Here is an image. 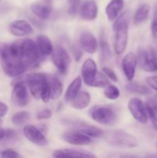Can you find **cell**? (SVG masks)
<instances>
[{"instance_id": "1", "label": "cell", "mask_w": 157, "mask_h": 158, "mask_svg": "<svg viewBox=\"0 0 157 158\" xmlns=\"http://www.w3.org/2000/svg\"><path fill=\"white\" fill-rule=\"evenodd\" d=\"M0 63L3 71L10 77H17L28 69L21 60L18 41L12 44L0 43Z\"/></svg>"}, {"instance_id": "2", "label": "cell", "mask_w": 157, "mask_h": 158, "mask_svg": "<svg viewBox=\"0 0 157 158\" xmlns=\"http://www.w3.org/2000/svg\"><path fill=\"white\" fill-rule=\"evenodd\" d=\"M18 47L21 60L26 67L35 68L40 64L43 56L35 42L29 39L19 40Z\"/></svg>"}, {"instance_id": "3", "label": "cell", "mask_w": 157, "mask_h": 158, "mask_svg": "<svg viewBox=\"0 0 157 158\" xmlns=\"http://www.w3.org/2000/svg\"><path fill=\"white\" fill-rule=\"evenodd\" d=\"M103 139L113 147L126 148H136L137 139L132 134L122 130H112L103 133Z\"/></svg>"}, {"instance_id": "4", "label": "cell", "mask_w": 157, "mask_h": 158, "mask_svg": "<svg viewBox=\"0 0 157 158\" xmlns=\"http://www.w3.org/2000/svg\"><path fill=\"white\" fill-rule=\"evenodd\" d=\"M13 83H22L25 84H28L32 95L35 98L39 99L41 97V94L46 86L49 80L46 76L43 73H29L24 77H19V76L15 77L13 80Z\"/></svg>"}, {"instance_id": "5", "label": "cell", "mask_w": 157, "mask_h": 158, "mask_svg": "<svg viewBox=\"0 0 157 158\" xmlns=\"http://www.w3.org/2000/svg\"><path fill=\"white\" fill-rule=\"evenodd\" d=\"M114 30L115 31V44L114 48L118 55L122 54L126 49L128 43V30L129 23L126 18V14H123L115 21L113 25Z\"/></svg>"}, {"instance_id": "6", "label": "cell", "mask_w": 157, "mask_h": 158, "mask_svg": "<svg viewBox=\"0 0 157 158\" xmlns=\"http://www.w3.org/2000/svg\"><path fill=\"white\" fill-rule=\"evenodd\" d=\"M89 114L92 120L102 125L109 126L116 120L115 109L108 105H95L89 109Z\"/></svg>"}, {"instance_id": "7", "label": "cell", "mask_w": 157, "mask_h": 158, "mask_svg": "<svg viewBox=\"0 0 157 158\" xmlns=\"http://www.w3.org/2000/svg\"><path fill=\"white\" fill-rule=\"evenodd\" d=\"M62 123L65 126L70 127L71 130L79 131L89 137H95V138L103 137V133H104V131L93 125H90L86 122L75 120V119H63L62 120Z\"/></svg>"}, {"instance_id": "8", "label": "cell", "mask_w": 157, "mask_h": 158, "mask_svg": "<svg viewBox=\"0 0 157 158\" xmlns=\"http://www.w3.org/2000/svg\"><path fill=\"white\" fill-rule=\"evenodd\" d=\"M138 63L146 72H157V55L152 49L140 48L138 50Z\"/></svg>"}, {"instance_id": "9", "label": "cell", "mask_w": 157, "mask_h": 158, "mask_svg": "<svg viewBox=\"0 0 157 158\" xmlns=\"http://www.w3.org/2000/svg\"><path fill=\"white\" fill-rule=\"evenodd\" d=\"M52 60L58 72L66 74L71 64V57L62 46H56L52 52Z\"/></svg>"}, {"instance_id": "10", "label": "cell", "mask_w": 157, "mask_h": 158, "mask_svg": "<svg viewBox=\"0 0 157 158\" xmlns=\"http://www.w3.org/2000/svg\"><path fill=\"white\" fill-rule=\"evenodd\" d=\"M128 109L135 120L140 123H146L148 115L146 106L140 99L132 98L128 103Z\"/></svg>"}, {"instance_id": "11", "label": "cell", "mask_w": 157, "mask_h": 158, "mask_svg": "<svg viewBox=\"0 0 157 158\" xmlns=\"http://www.w3.org/2000/svg\"><path fill=\"white\" fill-rule=\"evenodd\" d=\"M23 133L25 137L34 144L42 147L48 144V140L44 133L33 125H26L23 129Z\"/></svg>"}, {"instance_id": "12", "label": "cell", "mask_w": 157, "mask_h": 158, "mask_svg": "<svg viewBox=\"0 0 157 158\" xmlns=\"http://www.w3.org/2000/svg\"><path fill=\"white\" fill-rule=\"evenodd\" d=\"M62 138L66 143L69 144L77 145V146L88 145L92 143L91 137L74 130L65 132L62 136Z\"/></svg>"}, {"instance_id": "13", "label": "cell", "mask_w": 157, "mask_h": 158, "mask_svg": "<svg viewBox=\"0 0 157 158\" xmlns=\"http://www.w3.org/2000/svg\"><path fill=\"white\" fill-rule=\"evenodd\" d=\"M13 89L12 92V102L17 106H25L29 101V94L26 89V84L16 83L12 84Z\"/></svg>"}, {"instance_id": "14", "label": "cell", "mask_w": 157, "mask_h": 158, "mask_svg": "<svg viewBox=\"0 0 157 158\" xmlns=\"http://www.w3.org/2000/svg\"><path fill=\"white\" fill-rule=\"evenodd\" d=\"M82 77H83V81L87 86H92L95 80L97 71V66L95 62L92 59H87L85 60L81 68Z\"/></svg>"}, {"instance_id": "15", "label": "cell", "mask_w": 157, "mask_h": 158, "mask_svg": "<svg viewBox=\"0 0 157 158\" xmlns=\"http://www.w3.org/2000/svg\"><path fill=\"white\" fill-rule=\"evenodd\" d=\"M138 63L137 56L133 52H129L123 57L122 60V67L123 73L129 81H132L135 77V68Z\"/></svg>"}, {"instance_id": "16", "label": "cell", "mask_w": 157, "mask_h": 158, "mask_svg": "<svg viewBox=\"0 0 157 158\" xmlns=\"http://www.w3.org/2000/svg\"><path fill=\"white\" fill-rule=\"evenodd\" d=\"M79 46L83 50L88 53H95L98 49V42L92 33L85 31L80 34Z\"/></svg>"}, {"instance_id": "17", "label": "cell", "mask_w": 157, "mask_h": 158, "mask_svg": "<svg viewBox=\"0 0 157 158\" xmlns=\"http://www.w3.org/2000/svg\"><path fill=\"white\" fill-rule=\"evenodd\" d=\"M9 31L15 36L22 37L32 34L33 32V28L26 20L18 19L11 23Z\"/></svg>"}, {"instance_id": "18", "label": "cell", "mask_w": 157, "mask_h": 158, "mask_svg": "<svg viewBox=\"0 0 157 158\" xmlns=\"http://www.w3.org/2000/svg\"><path fill=\"white\" fill-rule=\"evenodd\" d=\"M52 156L56 158L66 157H95L92 152L78 149H61L53 151Z\"/></svg>"}, {"instance_id": "19", "label": "cell", "mask_w": 157, "mask_h": 158, "mask_svg": "<svg viewBox=\"0 0 157 158\" xmlns=\"http://www.w3.org/2000/svg\"><path fill=\"white\" fill-rule=\"evenodd\" d=\"M80 16L85 20L92 21L98 15V7L93 0H86L82 4L79 10Z\"/></svg>"}, {"instance_id": "20", "label": "cell", "mask_w": 157, "mask_h": 158, "mask_svg": "<svg viewBox=\"0 0 157 158\" xmlns=\"http://www.w3.org/2000/svg\"><path fill=\"white\" fill-rule=\"evenodd\" d=\"M124 7L123 0H111L106 7V14L109 21L116 19Z\"/></svg>"}, {"instance_id": "21", "label": "cell", "mask_w": 157, "mask_h": 158, "mask_svg": "<svg viewBox=\"0 0 157 158\" xmlns=\"http://www.w3.org/2000/svg\"><path fill=\"white\" fill-rule=\"evenodd\" d=\"M30 9L32 13L42 20H46L49 19L52 12V9L49 6L39 2L32 3Z\"/></svg>"}, {"instance_id": "22", "label": "cell", "mask_w": 157, "mask_h": 158, "mask_svg": "<svg viewBox=\"0 0 157 158\" xmlns=\"http://www.w3.org/2000/svg\"><path fill=\"white\" fill-rule=\"evenodd\" d=\"M91 101V96L86 91L80 92L70 102L72 106L76 110H83L87 107Z\"/></svg>"}, {"instance_id": "23", "label": "cell", "mask_w": 157, "mask_h": 158, "mask_svg": "<svg viewBox=\"0 0 157 158\" xmlns=\"http://www.w3.org/2000/svg\"><path fill=\"white\" fill-rule=\"evenodd\" d=\"M36 45L43 56L51 55L53 51L52 42L49 37L45 35H39L37 36Z\"/></svg>"}, {"instance_id": "24", "label": "cell", "mask_w": 157, "mask_h": 158, "mask_svg": "<svg viewBox=\"0 0 157 158\" xmlns=\"http://www.w3.org/2000/svg\"><path fill=\"white\" fill-rule=\"evenodd\" d=\"M82 86V79L80 77H77L75 80L68 86L65 94V100L66 102H71L75 96L79 93Z\"/></svg>"}, {"instance_id": "25", "label": "cell", "mask_w": 157, "mask_h": 158, "mask_svg": "<svg viewBox=\"0 0 157 158\" xmlns=\"http://www.w3.org/2000/svg\"><path fill=\"white\" fill-rule=\"evenodd\" d=\"M150 12V6L148 4H143L138 8L134 15V23L138 25L143 23L148 19Z\"/></svg>"}, {"instance_id": "26", "label": "cell", "mask_w": 157, "mask_h": 158, "mask_svg": "<svg viewBox=\"0 0 157 158\" xmlns=\"http://www.w3.org/2000/svg\"><path fill=\"white\" fill-rule=\"evenodd\" d=\"M51 98L57 100L61 97L63 91V86L62 82L57 77H52L50 80Z\"/></svg>"}, {"instance_id": "27", "label": "cell", "mask_w": 157, "mask_h": 158, "mask_svg": "<svg viewBox=\"0 0 157 158\" xmlns=\"http://www.w3.org/2000/svg\"><path fill=\"white\" fill-rule=\"evenodd\" d=\"M146 113L155 131H157V105L154 101H149L145 104Z\"/></svg>"}, {"instance_id": "28", "label": "cell", "mask_w": 157, "mask_h": 158, "mask_svg": "<svg viewBox=\"0 0 157 158\" xmlns=\"http://www.w3.org/2000/svg\"><path fill=\"white\" fill-rule=\"evenodd\" d=\"M30 118L29 114L27 111L22 110L13 114L12 117V122L15 126H22L28 121Z\"/></svg>"}, {"instance_id": "29", "label": "cell", "mask_w": 157, "mask_h": 158, "mask_svg": "<svg viewBox=\"0 0 157 158\" xmlns=\"http://www.w3.org/2000/svg\"><path fill=\"white\" fill-rule=\"evenodd\" d=\"M126 89L129 92L135 93L138 94H147L149 93V89L145 85L139 83L137 82H130L126 85Z\"/></svg>"}, {"instance_id": "30", "label": "cell", "mask_w": 157, "mask_h": 158, "mask_svg": "<svg viewBox=\"0 0 157 158\" xmlns=\"http://www.w3.org/2000/svg\"><path fill=\"white\" fill-rule=\"evenodd\" d=\"M110 83H109V78L105 75L104 73H102L98 72L92 86H94V87H106Z\"/></svg>"}, {"instance_id": "31", "label": "cell", "mask_w": 157, "mask_h": 158, "mask_svg": "<svg viewBox=\"0 0 157 158\" xmlns=\"http://www.w3.org/2000/svg\"><path fill=\"white\" fill-rule=\"evenodd\" d=\"M105 97L107 99L111 100H115L119 97L120 92L119 89L117 86H114V85H108L107 87L106 88L104 91Z\"/></svg>"}, {"instance_id": "32", "label": "cell", "mask_w": 157, "mask_h": 158, "mask_svg": "<svg viewBox=\"0 0 157 158\" xmlns=\"http://www.w3.org/2000/svg\"><path fill=\"white\" fill-rule=\"evenodd\" d=\"M100 52H101L102 60L103 61H107L111 58L110 48L106 40H102L100 43Z\"/></svg>"}, {"instance_id": "33", "label": "cell", "mask_w": 157, "mask_h": 158, "mask_svg": "<svg viewBox=\"0 0 157 158\" xmlns=\"http://www.w3.org/2000/svg\"><path fill=\"white\" fill-rule=\"evenodd\" d=\"M51 98V88H50V83H48L46 84V86H45L44 89H43L42 93L41 94V97L40 99H42L44 103H48L49 101Z\"/></svg>"}, {"instance_id": "34", "label": "cell", "mask_w": 157, "mask_h": 158, "mask_svg": "<svg viewBox=\"0 0 157 158\" xmlns=\"http://www.w3.org/2000/svg\"><path fill=\"white\" fill-rule=\"evenodd\" d=\"M1 157L3 158H18L21 157V155L18 154L16 151H13V150L8 149L2 151L1 152Z\"/></svg>"}, {"instance_id": "35", "label": "cell", "mask_w": 157, "mask_h": 158, "mask_svg": "<svg viewBox=\"0 0 157 158\" xmlns=\"http://www.w3.org/2000/svg\"><path fill=\"white\" fill-rule=\"evenodd\" d=\"M103 72L104 73L105 75L113 82H117L118 81V77H117L116 74L115 73L113 70L112 69L109 67H103Z\"/></svg>"}, {"instance_id": "36", "label": "cell", "mask_w": 157, "mask_h": 158, "mask_svg": "<svg viewBox=\"0 0 157 158\" xmlns=\"http://www.w3.org/2000/svg\"><path fill=\"white\" fill-rule=\"evenodd\" d=\"M52 117V111L49 109H44L40 110L37 114V119L38 120H48Z\"/></svg>"}, {"instance_id": "37", "label": "cell", "mask_w": 157, "mask_h": 158, "mask_svg": "<svg viewBox=\"0 0 157 158\" xmlns=\"http://www.w3.org/2000/svg\"><path fill=\"white\" fill-rule=\"evenodd\" d=\"M146 83L149 87L157 92V76H151V77H146Z\"/></svg>"}, {"instance_id": "38", "label": "cell", "mask_w": 157, "mask_h": 158, "mask_svg": "<svg viewBox=\"0 0 157 158\" xmlns=\"http://www.w3.org/2000/svg\"><path fill=\"white\" fill-rule=\"evenodd\" d=\"M151 31L154 38H157V11L154 15L152 19V24H151Z\"/></svg>"}, {"instance_id": "39", "label": "cell", "mask_w": 157, "mask_h": 158, "mask_svg": "<svg viewBox=\"0 0 157 158\" xmlns=\"http://www.w3.org/2000/svg\"><path fill=\"white\" fill-rule=\"evenodd\" d=\"M68 2H69V12H70V13H75L77 10L78 0H68Z\"/></svg>"}, {"instance_id": "40", "label": "cell", "mask_w": 157, "mask_h": 158, "mask_svg": "<svg viewBox=\"0 0 157 158\" xmlns=\"http://www.w3.org/2000/svg\"><path fill=\"white\" fill-rule=\"evenodd\" d=\"M8 109L9 108H8L7 105L0 101V118L6 116V114L8 112Z\"/></svg>"}, {"instance_id": "41", "label": "cell", "mask_w": 157, "mask_h": 158, "mask_svg": "<svg viewBox=\"0 0 157 158\" xmlns=\"http://www.w3.org/2000/svg\"><path fill=\"white\" fill-rule=\"evenodd\" d=\"M72 52H73V56L76 60H79L80 57L82 56V51L78 46H74L73 49H72Z\"/></svg>"}, {"instance_id": "42", "label": "cell", "mask_w": 157, "mask_h": 158, "mask_svg": "<svg viewBox=\"0 0 157 158\" xmlns=\"http://www.w3.org/2000/svg\"><path fill=\"white\" fill-rule=\"evenodd\" d=\"M5 134H6V130L2 129V128L0 127V142H1L2 140H4Z\"/></svg>"}, {"instance_id": "43", "label": "cell", "mask_w": 157, "mask_h": 158, "mask_svg": "<svg viewBox=\"0 0 157 158\" xmlns=\"http://www.w3.org/2000/svg\"><path fill=\"white\" fill-rule=\"evenodd\" d=\"M2 122L1 119H0V127H2Z\"/></svg>"}, {"instance_id": "44", "label": "cell", "mask_w": 157, "mask_h": 158, "mask_svg": "<svg viewBox=\"0 0 157 158\" xmlns=\"http://www.w3.org/2000/svg\"><path fill=\"white\" fill-rule=\"evenodd\" d=\"M156 147H157V141H156Z\"/></svg>"}]
</instances>
